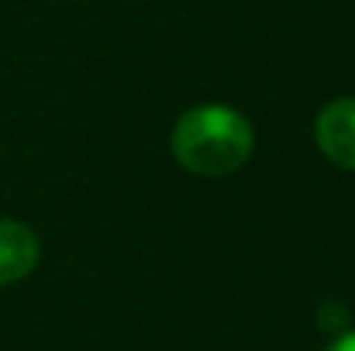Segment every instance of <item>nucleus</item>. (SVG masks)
<instances>
[{
    "mask_svg": "<svg viewBox=\"0 0 355 351\" xmlns=\"http://www.w3.org/2000/svg\"><path fill=\"white\" fill-rule=\"evenodd\" d=\"M252 124L228 104L190 107L173 127V155L193 176L238 172L252 155Z\"/></svg>",
    "mask_w": 355,
    "mask_h": 351,
    "instance_id": "f257e3e1",
    "label": "nucleus"
},
{
    "mask_svg": "<svg viewBox=\"0 0 355 351\" xmlns=\"http://www.w3.org/2000/svg\"><path fill=\"white\" fill-rule=\"evenodd\" d=\"M314 141L331 165L355 172V97H338L318 114Z\"/></svg>",
    "mask_w": 355,
    "mask_h": 351,
    "instance_id": "f03ea898",
    "label": "nucleus"
},
{
    "mask_svg": "<svg viewBox=\"0 0 355 351\" xmlns=\"http://www.w3.org/2000/svg\"><path fill=\"white\" fill-rule=\"evenodd\" d=\"M38 255H42L38 234L21 221L0 217V286H10L31 276V269L38 265Z\"/></svg>",
    "mask_w": 355,
    "mask_h": 351,
    "instance_id": "7ed1b4c3",
    "label": "nucleus"
},
{
    "mask_svg": "<svg viewBox=\"0 0 355 351\" xmlns=\"http://www.w3.org/2000/svg\"><path fill=\"white\" fill-rule=\"evenodd\" d=\"M328 351H355V331H345L338 341H331V348Z\"/></svg>",
    "mask_w": 355,
    "mask_h": 351,
    "instance_id": "20e7f679",
    "label": "nucleus"
}]
</instances>
